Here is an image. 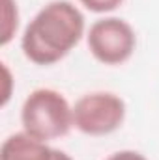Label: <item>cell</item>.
Returning <instances> with one entry per match:
<instances>
[{"label": "cell", "mask_w": 159, "mask_h": 160, "mask_svg": "<svg viewBox=\"0 0 159 160\" xmlns=\"http://www.w3.org/2000/svg\"><path fill=\"white\" fill-rule=\"evenodd\" d=\"M84 28V15L73 2L52 0L26 24L21 50L36 65H54L79 45Z\"/></svg>", "instance_id": "obj_1"}, {"label": "cell", "mask_w": 159, "mask_h": 160, "mask_svg": "<svg viewBox=\"0 0 159 160\" xmlns=\"http://www.w3.org/2000/svg\"><path fill=\"white\" fill-rule=\"evenodd\" d=\"M21 125L23 132L45 143L64 138L73 127V106L60 91L38 88L23 102Z\"/></svg>", "instance_id": "obj_2"}, {"label": "cell", "mask_w": 159, "mask_h": 160, "mask_svg": "<svg viewBox=\"0 0 159 160\" xmlns=\"http://www.w3.org/2000/svg\"><path fill=\"white\" fill-rule=\"evenodd\" d=\"M125 112V102L116 93H86L73 106V127L86 136H107L123 125Z\"/></svg>", "instance_id": "obj_3"}, {"label": "cell", "mask_w": 159, "mask_h": 160, "mask_svg": "<svg viewBox=\"0 0 159 160\" xmlns=\"http://www.w3.org/2000/svg\"><path fill=\"white\" fill-rule=\"evenodd\" d=\"M86 43L90 54L99 63L122 65L137 48V34L127 21L120 17H103L90 26Z\"/></svg>", "instance_id": "obj_4"}, {"label": "cell", "mask_w": 159, "mask_h": 160, "mask_svg": "<svg viewBox=\"0 0 159 160\" xmlns=\"http://www.w3.org/2000/svg\"><path fill=\"white\" fill-rule=\"evenodd\" d=\"M0 160H73L68 153L54 149L26 132L8 136L0 147Z\"/></svg>", "instance_id": "obj_5"}, {"label": "cell", "mask_w": 159, "mask_h": 160, "mask_svg": "<svg viewBox=\"0 0 159 160\" xmlns=\"http://www.w3.org/2000/svg\"><path fill=\"white\" fill-rule=\"evenodd\" d=\"M19 26V11L15 0H4V24H2V45H8Z\"/></svg>", "instance_id": "obj_6"}, {"label": "cell", "mask_w": 159, "mask_h": 160, "mask_svg": "<svg viewBox=\"0 0 159 160\" xmlns=\"http://www.w3.org/2000/svg\"><path fill=\"white\" fill-rule=\"evenodd\" d=\"M79 4L92 13H109L118 9L123 4V0H79Z\"/></svg>", "instance_id": "obj_7"}, {"label": "cell", "mask_w": 159, "mask_h": 160, "mask_svg": "<svg viewBox=\"0 0 159 160\" xmlns=\"http://www.w3.org/2000/svg\"><path fill=\"white\" fill-rule=\"evenodd\" d=\"M105 160H148L142 153H139V151H131V149H123V151H116V153H112L109 158Z\"/></svg>", "instance_id": "obj_8"}]
</instances>
